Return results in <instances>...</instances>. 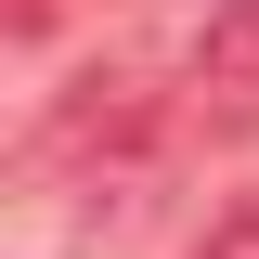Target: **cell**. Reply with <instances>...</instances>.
<instances>
[{
    "instance_id": "cell-1",
    "label": "cell",
    "mask_w": 259,
    "mask_h": 259,
    "mask_svg": "<svg viewBox=\"0 0 259 259\" xmlns=\"http://www.w3.org/2000/svg\"><path fill=\"white\" fill-rule=\"evenodd\" d=\"M143 143H156V91H143L130 65H91V78L52 104V156H65V168H91V156H143Z\"/></svg>"
},
{
    "instance_id": "cell-2",
    "label": "cell",
    "mask_w": 259,
    "mask_h": 259,
    "mask_svg": "<svg viewBox=\"0 0 259 259\" xmlns=\"http://www.w3.org/2000/svg\"><path fill=\"white\" fill-rule=\"evenodd\" d=\"M194 117L207 130H259V0H221L207 26H194Z\"/></svg>"
},
{
    "instance_id": "cell-3",
    "label": "cell",
    "mask_w": 259,
    "mask_h": 259,
    "mask_svg": "<svg viewBox=\"0 0 259 259\" xmlns=\"http://www.w3.org/2000/svg\"><path fill=\"white\" fill-rule=\"evenodd\" d=\"M194 259H259V194H233L221 221H207V246H194Z\"/></svg>"
}]
</instances>
